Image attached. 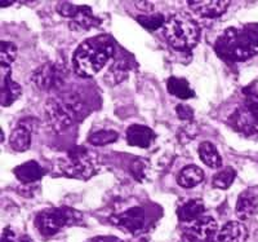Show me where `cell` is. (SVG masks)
Returning a JSON list of instances; mask_svg holds the SVG:
<instances>
[{
    "label": "cell",
    "instance_id": "cell-1",
    "mask_svg": "<svg viewBox=\"0 0 258 242\" xmlns=\"http://www.w3.org/2000/svg\"><path fill=\"white\" fill-rule=\"evenodd\" d=\"M214 50L227 61H245L258 51V24H245L226 29L217 38Z\"/></svg>",
    "mask_w": 258,
    "mask_h": 242
},
{
    "label": "cell",
    "instance_id": "cell-2",
    "mask_svg": "<svg viewBox=\"0 0 258 242\" xmlns=\"http://www.w3.org/2000/svg\"><path fill=\"white\" fill-rule=\"evenodd\" d=\"M114 54V41L109 35L92 36L83 41L74 52V70L79 77H93L102 70Z\"/></svg>",
    "mask_w": 258,
    "mask_h": 242
},
{
    "label": "cell",
    "instance_id": "cell-3",
    "mask_svg": "<svg viewBox=\"0 0 258 242\" xmlns=\"http://www.w3.org/2000/svg\"><path fill=\"white\" fill-rule=\"evenodd\" d=\"M84 110V104L77 93L68 92L52 96L45 103V119L50 130L62 132L78 121Z\"/></svg>",
    "mask_w": 258,
    "mask_h": 242
},
{
    "label": "cell",
    "instance_id": "cell-4",
    "mask_svg": "<svg viewBox=\"0 0 258 242\" xmlns=\"http://www.w3.org/2000/svg\"><path fill=\"white\" fill-rule=\"evenodd\" d=\"M101 160L96 152L84 147H75L69 151L68 157L57 163L59 174L71 179L87 180L100 171Z\"/></svg>",
    "mask_w": 258,
    "mask_h": 242
},
{
    "label": "cell",
    "instance_id": "cell-5",
    "mask_svg": "<svg viewBox=\"0 0 258 242\" xmlns=\"http://www.w3.org/2000/svg\"><path fill=\"white\" fill-rule=\"evenodd\" d=\"M164 35L168 43L176 50L190 51L199 41L200 27L191 16L176 13L165 21Z\"/></svg>",
    "mask_w": 258,
    "mask_h": 242
},
{
    "label": "cell",
    "instance_id": "cell-6",
    "mask_svg": "<svg viewBox=\"0 0 258 242\" xmlns=\"http://www.w3.org/2000/svg\"><path fill=\"white\" fill-rule=\"evenodd\" d=\"M82 220V214L71 207H52L36 215L35 227L41 236L52 237L63 228L79 224Z\"/></svg>",
    "mask_w": 258,
    "mask_h": 242
},
{
    "label": "cell",
    "instance_id": "cell-7",
    "mask_svg": "<svg viewBox=\"0 0 258 242\" xmlns=\"http://www.w3.org/2000/svg\"><path fill=\"white\" fill-rule=\"evenodd\" d=\"M230 122L241 133L258 135V94H246L243 104L231 114Z\"/></svg>",
    "mask_w": 258,
    "mask_h": 242
},
{
    "label": "cell",
    "instance_id": "cell-8",
    "mask_svg": "<svg viewBox=\"0 0 258 242\" xmlns=\"http://www.w3.org/2000/svg\"><path fill=\"white\" fill-rule=\"evenodd\" d=\"M68 70L62 62L49 61L39 66L31 75L32 83L43 91H57L63 87Z\"/></svg>",
    "mask_w": 258,
    "mask_h": 242
},
{
    "label": "cell",
    "instance_id": "cell-9",
    "mask_svg": "<svg viewBox=\"0 0 258 242\" xmlns=\"http://www.w3.org/2000/svg\"><path fill=\"white\" fill-rule=\"evenodd\" d=\"M57 11L61 16L71 20V26L77 25L78 29L89 30L101 24L100 18L96 17L88 6H75L73 3L62 2L57 6Z\"/></svg>",
    "mask_w": 258,
    "mask_h": 242
},
{
    "label": "cell",
    "instance_id": "cell-10",
    "mask_svg": "<svg viewBox=\"0 0 258 242\" xmlns=\"http://www.w3.org/2000/svg\"><path fill=\"white\" fill-rule=\"evenodd\" d=\"M109 220L128 233L136 234L145 227V211L142 207H132L123 213L111 215Z\"/></svg>",
    "mask_w": 258,
    "mask_h": 242
},
{
    "label": "cell",
    "instance_id": "cell-11",
    "mask_svg": "<svg viewBox=\"0 0 258 242\" xmlns=\"http://www.w3.org/2000/svg\"><path fill=\"white\" fill-rule=\"evenodd\" d=\"M38 119L26 118L18 123L17 127L12 131L9 137V144L16 152H25L30 148L31 144V133L38 126Z\"/></svg>",
    "mask_w": 258,
    "mask_h": 242
},
{
    "label": "cell",
    "instance_id": "cell-12",
    "mask_svg": "<svg viewBox=\"0 0 258 242\" xmlns=\"http://www.w3.org/2000/svg\"><path fill=\"white\" fill-rule=\"evenodd\" d=\"M188 8L195 12L197 15L206 18H216L222 16L226 12V9L229 8V0H188Z\"/></svg>",
    "mask_w": 258,
    "mask_h": 242
},
{
    "label": "cell",
    "instance_id": "cell-13",
    "mask_svg": "<svg viewBox=\"0 0 258 242\" xmlns=\"http://www.w3.org/2000/svg\"><path fill=\"white\" fill-rule=\"evenodd\" d=\"M21 93H22L21 86L12 79L9 68L2 66V96H0L2 107H11L15 101L20 99Z\"/></svg>",
    "mask_w": 258,
    "mask_h": 242
},
{
    "label": "cell",
    "instance_id": "cell-14",
    "mask_svg": "<svg viewBox=\"0 0 258 242\" xmlns=\"http://www.w3.org/2000/svg\"><path fill=\"white\" fill-rule=\"evenodd\" d=\"M217 222L211 216H200L195 222L191 223L188 234L194 239L200 242H208L217 233Z\"/></svg>",
    "mask_w": 258,
    "mask_h": 242
},
{
    "label": "cell",
    "instance_id": "cell-15",
    "mask_svg": "<svg viewBox=\"0 0 258 242\" xmlns=\"http://www.w3.org/2000/svg\"><path fill=\"white\" fill-rule=\"evenodd\" d=\"M155 137V132L144 124H132L126 130V141L131 147L136 148H149Z\"/></svg>",
    "mask_w": 258,
    "mask_h": 242
},
{
    "label": "cell",
    "instance_id": "cell-16",
    "mask_svg": "<svg viewBox=\"0 0 258 242\" xmlns=\"http://www.w3.org/2000/svg\"><path fill=\"white\" fill-rule=\"evenodd\" d=\"M236 215L241 220H249L250 218L258 213V195L252 190L246 189L239 195L238 202H236Z\"/></svg>",
    "mask_w": 258,
    "mask_h": 242
},
{
    "label": "cell",
    "instance_id": "cell-17",
    "mask_svg": "<svg viewBox=\"0 0 258 242\" xmlns=\"http://www.w3.org/2000/svg\"><path fill=\"white\" fill-rule=\"evenodd\" d=\"M131 68H132L131 56L129 55H123V56L115 60L114 64L109 68V70L106 71L105 82H107L111 86H116V84L121 83L128 77Z\"/></svg>",
    "mask_w": 258,
    "mask_h": 242
},
{
    "label": "cell",
    "instance_id": "cell-18",
    "mask_svg": "<svg viewBox=\"0 0 258 242\" xmlns=\"http://www.w3.org/2000/svg\"><path fill=\"white\" fill-rule=\"evenodd\" d=\"M13 172L18 180L24 184L36 183L45 175V170L36 161H27V162L17 166Z\"/></svg>",
    "mask_w": 258,
    "mask_h": 242
},
{
    "label": "cell",
    "instance_id": "cell-19",
    "mask_svg": "<svg viewBox=\"0 0 258 242\" xmlns=\"http://www.w3.org/2000/svg\"><path fill=\"white\" fill-rule=\"evenodd\" d=\"M248 229L240 222H229L217 233V242H245Z\"/></svg>",
    "mask_w": 258,
    "mask_h": 242
},
{
    "label": "cell",
    "instance_id": "cell-20",
    "mask_svg": "<svg viewBox=\"0 0 258 242\" xmlns=\"http://www.w3.org/2000/svg\"><path fill=\"white\" fill-rule=\"evenodd\" d=\"M203 213H204V202L199 198L188 200L177 209V216L181 222H195L197 219L203 216Z\"/></svg>",
    "mask_w": 258,
    "mask_h": 242
},
{
    "label": "cell",
    "instance_id": "cell-21",
    "mask_svg": "<svg viewBox=\"0 0 258 242\" xmlns=\"http://www.w3.org/2000/svg\"><path fill=\"white\" fill-rule=\"evenodd\" d=\"M204 180V171L195 165H190L183 167L177 176V183L182 188L191 189L199 185Z\"/></svg>",
    "mask_w": 258,
    "mask_h": 242
},
{
    "label": "cell",
    "instance_id": "cell-22",
    "mask_svg": "<svg viewBox=\"0 0 258 242\" xmlns=\"http://www.w3.org/2000/svg\"><path fill=\"white\" fill-rule=\"evenodd\" d=\"M200 160L211 168H220L222 166V157L218 153L216 145L211 141H203L198 149Z\"/></svg>",
    "mask_w": 258,
    "mask_h": 242
},
{
    "label": "cell",
    "instance_id": "cell-23",
    "mask_svg": "<svg viewBox=\"0 0 258 242\" xmlns=\"http://www.w3.org/2000/svg\"><path fill=\"white\" fill-rule=\"evenodd\" d=\"M167 89L170 94H173L176 98L182 99V100H187L192 99L195 96L194 89H191L190 84L185 78H177L170 77L167 80Z\"/></svg>",
    "mask_w": 258,
    "mask_h": 242
},
{
    "label": "cell",
    "instance_id": "cell-24",
    "mask_svg": "<svg viewBox=\"0 0 258 242\" xmlns=\"http://www.w3.org/2000/svg\"><path fill=\"white\" fill-rule=\"evenodd\" d=\"M236 177V171L232 167H225L213 176L212 185L217 189H229Z\"/></svg>",
    "mask_w": 258,
    "mask_h": 242
},
{
    "label": "cell",
    "instance_id": "cell-25",
    "mask_svg": "<svg viewBox=\"0 0 258 242\" xmlns=\"http://www.w3.org/2000/svg\"><path fill=\"white\" fill-rule=\"evenodd\" d=\"M119 139V133L112 130H100L97 132H93L88 137L89 144L94 147H103V145L112 144Z\"/></svg>",
    "mask_w": 258,
    "mask_h": 242
},
{
    "label": "cell",
    "instance_id": "cell-26",
    "mask_svg": "<svg viewBox=\"0 0 258 242\" xmlns=\"http://www.w3.org/2000/svg\"><path fill=\"white\" fill-rule=\"evenodd\" d=\"M138 24H141L149 31H155L159 27L164 26L165 21L160 13H151V15H140L136 17Z\"/></svg>",
    "mask_w": 258,
    "mask_h": 242
},
{
    "label": "cell",
    "instance_id": "cell-27",
    "mask_svg": "<svg viewBox=\"0 0 258 242\" xmlns=\"http://www.w3.org/2000/svg\"><path fill=\"white\" fill-rule=\"evenodd\" d=\"M16 57H17V47L13 44L12 41H2L0 44V61H2V66H9L15 62Z\"/></svg>",
    "mask_w": 258,
    "mask_h": 242
},
{
    "label": "cell",
    "instance_id": "cell-28",
    "mask_svg": "<svg viewBox=\"0 0 258 242\" xmlns=\"http://www.w3.org/2000/svg\"><path fill=\"white\" fill-rule=\"evenodd\" d=\"M144 160H136L135 163L132 165V168H131L133 176L137 180H144V177L146 176V166H144Z\"/></svg>",
    "mask_w": 258,
    "mask_h": 242
},
{
    "label": "cell",
    "instance_id": "cell-29",
    "mask_svg": "<svg viewBox=\"0 0 258 242\" xmlns=\"http://www.w3.org/2000/svg\"><path fill=\"white\" fill-rule=\"evenodd\" d=\"M176 113L178 118L183 119V121H191L194 117V110L188 105H178L176 108Z\"/></svg>",
    "mask_w": 258,
    "mask_h": 242
},
{
    "label": "cell",
    "instance_id": "cell-30",
    "mask_svg": "<svg viewBox=\"0 0 258 242\" xmlns=\"http://www.w3.org/2000/svg\"><path fill=\"white\" fill-rule=\"evenodd\" d=\"M87 242H123V241L115 236H97V237H93V238L88 239Z\"/></svg>",
    "mask_w": 258,
    "mask_h": 242
},
{
    "label": "cell",
    "instance_id": "cell-31",
    "mask_svg": "<svg viewBox=\"0 0 258 242\" xmlns=\"http://www.w3.org/2000/svg\"><path fill=\"white\" fill-rule=\"evenodd\" d=\"M16 242V241H15ZM18 242H32L31 241V238H30V237H27V236H24V237H21V239Z\"/></svg>",
    "mask_w": 258,
    "mask_h": 242
}]
</instances>
